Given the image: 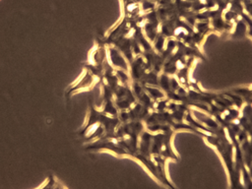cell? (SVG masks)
I'll use <instances>...</instances> for the list:
<instances>
[{
	"label": "cell",
	"mask_w": 252,
	"mask_h": 189,
	"mask_svg": "<svg viewBox=\"0 0 252 189\" xmlns=\"http://www.w3.org/2000/svg\"><path fill=\"white\" fill-rule=\"evenodd\" d=\"M36 189H67L56 177L50 175L46 181Z\"/></svg>",
	"instance_id": "1"
}]
</instances>
